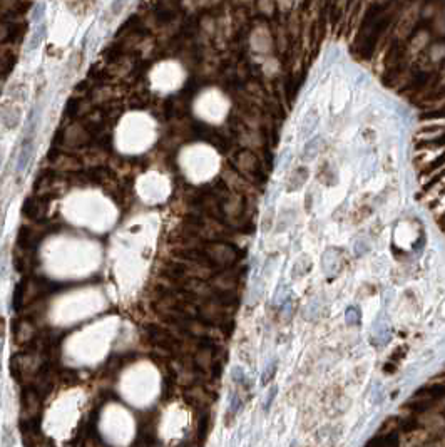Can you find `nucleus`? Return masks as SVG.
<instances>
[{"instance_id":"nucleus-21","label":"nucleus","mask_w":445,"mask_h":447,"mask_svg":"<svg viewBox=\"0 0 445 447\" xmlns=\"http://www.w3.org/2000/svg\"><path fill=\"white\" fill-rule=\"evenodd\" d=\"M0 352H2V337H0Z\"/></svg>"},{"instance_id":"nucleus-12","label":"nucleus","mask_w":445,"mask_h":447,"mask_svg":"<svg viewBox=\"0 0 445 447\" xmlns=\"http://www.w3.org/2000/svg\"><path fill=\"white\" fill-rule=\"evenodd\" d=\"M12 29L14 25H10L7 22H0V42H5L12 39Z\"/></svg>"},{"instance_id":"nucleus-11","label":"nucleus","mask_w":445,"mask_h":447,"mask_svg":"<svg viewBox=\"0 0 445 447\" xmlns=\"http://www.w3.org/2000/svg\"><path fill=\"white\" fill-rule=\"evenodd\" d=\"M208 424H209V416H208V414H205V416L199 419V425H198V440H199V444L208 436Z\"/></svg>"},{"instance_id":"nucleus-3","label":"nucleus","mask_w":445,"mask_h":447,"mask_svg":"<svg viewBox=\"0 0 445 447\" xmlns=\"http://www.w3.org/2000/svg\"><path fill=\"white\" fill-rule=\"evenodd\" d=\"M42 410V397L32 389L30 385H27V389L22 392V399H21V420H39Z\"/></svg>"},{"instance_id":"nucleus-14","label":"nucleus","mask_w":445,"mask_h":447,"mask_svg":"<svg viewBox=\"0 0 445 447\" xmlns=\"http://www.w3.org/2000/svg\"><path fill=\"white\" fill-rule=\"evenodd\" d=\"M7 255H5V252H2V255H0V277L5 278L7 277Z\"/></svg>"},{"instance_id":"nucleus-15","label":"nucleus","mask_w":445,"mask_h":447,"mask_svg":"<svg viewBox=\"0 0 445 447\" xmlns=\"http://www.w3.org/2000/svg\"><path fill=\"white\" fill-rule=\"evenodd\" d=\"M276 364H271V365H268V369H266V372L263 373V384H268L271 380V377L274 376V372H276V367H274Z\"/></svg>"},{"instance_id":"nucleus-16","label":"nucleus","mask_w":445,"mask_h":447,"mask_svg":"<svg viewBox=\"0 0 445 447\" xmlns=\"http://www.w3.org/2000/svg\"><path fill=\"white\" fill-rule=\"evenodd\" d=\"M127 4V0H114L113 2V7H110V12H113V15H117L119 12L122 10L124 5Z\"/></svg>"},{"instance_id":"nucleus-10","label":"nucleus","mask_w":445,"mask_h":447,"mask_svg":"<svg viewBox=\"0 0 445 447\" xmlns=\"http://www.w3.org/2000/svg\"><path fill=\"white\" fill-rule=\"evenodd\" d=\"M44 34H45V27L44 25H41V27H39L34 34H32V37H30V42H29V45H27V50H35L39 45H41V41H42V37H44Z\"/></svg>"},{"instance_id":"nucleus-5","label":"nucleus","mask_w":445,"mask_h":447,"mask_svg":"<svg viewBox=\"0 0 445 447\" xmlns=\"http://www.w3.org/2000/svg\"><path fill=\"white\" fill-rule=\"evenodd\" d=\"M47 213V198L42 196H30L24 201L22 214L30 221H42Z\"/></svg>"},{"instance_id":"nucleus-4","label":"nucleus","mask_w":445,"mask_h":447,"mask_svg":"<svg viewBox=\"0 0 445 447\" xmlns=\"http://www.w3.org/2000/svg\"><path fill=\"white\" fill-rule=\"evenodd\" d=\"M37 335H39L37 324L32 317L24 315V317L17 318L14 321V340H15L17 345H27L29 347Z\"/></svg>"},{"instance_id":"nucleus-13","label":"nucleus","mask_w":445,"mask_h":447,"mask_svg":"<svg viewBox=\"0 0 445 447\" xmlns=\"http://www.w3.org/2000/svg\"><path fill=\"white\" fill-rule=\"evenodd\" d=\"M2 442H4V447H12V445H14V436H12V434H10V429H9V427H5V429H4Z\"/></svg>"},{"instance_id":"nucleus-7","label":"nucleus","mask_w":445,"mask_h":447,"mask_svg":"<svg viewBox=\"0 0 445 447\" xmlns=\"http://www.w3.org/2000/svg\"><path fill=\"white\" fill-rule=\"evenodd\" d=\"M44 233L41 231V228H32V226H22L21 231L17 236V246L30 249V252H35V248L41 243Z\"/></svg>"},{"instance_id":"nucleus-20","label":"nucleus","mask_w":445,"mask_h":447,"mask_svg":"<svg viewBox=\"0 0 445 447\" xmlns=\"http://www.w3.org/2000/svg\"><path fill=\"white\" fill-rule=\"evenodd\" d=\"M2 226H4V220H2V214H0V235H2Z\"/></svg>"},{"instance_id":"nucleus-19","label":"nucleus","mask_w":445,"mask_h":447,"mask_svg":"<svg viewBox=\"0 0 445 447\" xmlns=\"http://www.w3.org/2000/svg\"><path fill=\"white\" fill-rule=\"evenodd\" d=\"M274 394H276V387H273L271 392H270V397H268V402H266V409H268V407H270L271 400H273V397H274Z\"/></svg>"},{"instance_id":"nucleus-17","label":"nucleus","mask_w":445,"mask_h":447,"mask_svg":"<svg viewBox=\"0 0 445 447\" xmlns=\"http://www.w3.org/2000/svg\"><path fill=\"white\" fill-rule=\"evenodd\" d=\"M44 12H45V4H39L37 7H35V10H34V21H39V19H42V15H44Z\"/></svg>"},{"instance_id":"nucleus-6","label":"nucleus","mask_w":445,"mask_h":447,"mask_svg":"<svg viewBox=\"0 0 445 447\" xmlns=\"http://www.w3.org/2000/svg\"><path fill=\"white\" fill-rule=\"evenodd\" d=\"M21 431H22L25 447L44 445V437L41 434V427H39V420H25V422H21Z\"/></svg>"},{"instance_id":"nucleus-18","label":"nucleus","mask_w":445,"mask_h":447,"mask_svg":"<svg viewBox=\"0 0 445 447\" xmlns=\"http://www.w3.org/2000/svg\"><path fill=\"white\" fill-rule=\"evenodd\" d=\"M346 320H348L350 324H351V321H355V324H357V321H358V310H357V308H348Z\"/></svg>"},{"instance_id":"nucleus-8","label":"nucleus","mask_w":445,"mask_h":447,"mask_svg":"<svg viewBox=\"0 0 445 447\" xmlns=\"http://www.w3.org/2000/svg\"><path fill=\"white\" fill-rule=\"evenodd\" d=\"M0 122L9 129L17 128L18 122H21V111L14 106H10V104H4V106L0 108Z\"/></svg>"},{"instance_id":"nucleus-22","label":"nucleus","mask_w":445,"mask_h":447,"mask_svg":"<svg viewBox=\"0 0 445 447\" xmlns=\"http://www.w3.org/2000/svg\"><path fill=\"white\" fill-rule=\"evenodd\" d=\"M0 166H2V157H0Z\"/></svg>"},{"instance_id":"nucleus-1","label":"nucleus","mask_w":445,"mask_h":447,"mask_svg":"<svg viewBox=\"0 0 445 447\" xmlns=\"http://www.w3.org/2000/svg\"><path fill=\"white\" fill-rule=\"evenodd\" d=\"M50 355L47 353H41L37 350H29L15 353L14 357L10 359V372L14 379L18 384H30L32 379H34L39 372H41L42 367L50 364L49 360Z\"/></svg>"},{"instance_id":"nucleus-9","label":"nucleus","mask_w":445,"mask_h":447,"mask_svg":"<svg viewBox=\"0 0 445 447\" xmlns=\"http://www.w3.org/2000/svg\"><path fill=\"white\" fill-rule=\"evenodd\" d=\"M32 156H34V141H32L30 137H25L21 154H18V159H17V174H22L24 171L27 169V166L32 161Z\"/></svg>"},{"instance_id":"nucleus-2","label":"nucleus","mask_w":445,"mask_h":447,"mask_svg":"<svg viewBox=\"0 0 445 447\" xmlns=\"http://www.w3.org/2000/svg\"><path fill=\"white\" fill-rule=\"evenodd\" d=\"M50 290L52 288L45 280L29 275L27 278H24L21 283L17 285L14 292V297H12L14 310L22 312L24 308H30L32 305H35L37 301H41Z\"/></svg>"}]
</instances>
